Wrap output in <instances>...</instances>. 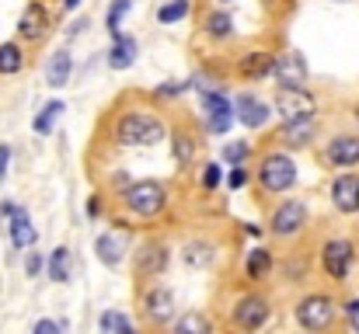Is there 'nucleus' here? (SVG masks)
Here are the masks:
<instances>
[{"instance_id": "obj_1", "label": "nucleus", "mask_w": 359, "mask_h": 334, "mask_svg": "<svg viewBox=\"0 0 359 334\" xmlns=\"http://www.w3.org/2000/svg\"><path fill=\"white\" fill-rule=\"evenodd\" d=\"M168 136L164 122L157 115H147V111H126L116 122V139L122 146H154Z\"/></svg>"}, {"instance_id": "obj_2", "label": "nucleus", "mask_w": 359, "mask_h": 334, "mask_svg": "<svg viewBox=\"0 0 359 334\" xmlns=\"http://www.w3.org/2000/svg\"><path fill=\"white\" fill-rule=\"evenodd\" d=\"M293 181H297V164L286 153H265L262 157V164H258V185H262V192L279 195V192H290Z\"/></svg>"}, {"instance_id": "obj_3", "label": "nucleus", "mask_w": 359, "mask_h": 334, "mask_svg": "<svg viewBox=\"0 0 359 334\" xmlns=\"http://www.w3.org/2000/svg\"><path fill=\"white\" fill-rule=\"evenodd\" d=\"M126 206L136 213V216H157L164 206H168V188L161 181H133L126 192H122Z\"/></svg>"}, {"instance_id": "obj_4", "label": "nucleus", "mask_w": 359, "mask_h": 334, "mask_svg": "<svg viewBox=\"0 0 359 334\" xmlns=\"http://www.w3.org/2000/svg\"><path fill=\"white\" fill-rule=\"evenodd\" d=\"M276 111L283 122H304V118H314L318 102L307 88H279L276 95Z\"/></svg>"}, {"instance_id": "obj_5", "label": "nucleus", "mask_w": 359, "mask_h": 334, "mask_svg": "<svg viewBox=\"0 0 359 334\" xmlns=\"http://www.w3.org/2000/svg\"><path fill=\"white\" fill-rule=\"evenodd\" d=\"M297 324L307 331H325L335 324V300L328 296H307L297 303Z\"/></svg>"}, {"instance_id": "obj_6", "label": "nucleus", "mask_w": 359, "mask_h": 334, "mask_svg": "<svg viewBox=\"0 0 359 334\" xmlns=\"http://www.w3.org/2000/svg\"><path fill=\"white\" fill-rule=\"evenodd\" d=\"M353 258H356V251H353L349 240H328V244L321 247V265H325V272H328L335 282H346V279H349Z\"/></svg>"}, {"instance_id": "obj_7", "label": "nucleus", "mask_w": 359, "mask_h": 334, "mask_svg": "<svg viewBox=\"0 0 359 334\" xmlns=\"http://www.w3.org/2000/svg\"><path fill=\"white\" fill-rule=\"evenodd\" d=\"M272 74H276L279 88H307V77H311L307 60H304L300 53H283V56H276Z\"/></svg>"}, {"instance_id": "obj_8", "label": "nucleus", "mask_w": 359, "mask_h": 334, "mask_svg": "<svg viewBox=\"0 0 359 334\" xmlns=\"http://www.w3.org/2000/svg\"><path fill=\"white\" fill-rule=\"evenodd\" d=\"M269 300L265 296H241L238 307H234V328H244V331H255L269 321Z\"/></svg>"}, {"instance_id": "obj_9", "label": "nucleus", "mask_w": 359, "mask_h": 334, "mask_svg": "<svg viewBox=\"0 0 359 334\" xmlns=\"http://www.w3.org/2000/svg\"><path fill=\"white\" fill-rule=\"evenodd\" d=\"M143 314H147L150 324H171L175 321V293L164 289V286H154L143 296Z\"/></svg>"}, {"instance_id": "obj_10", "label": "nucleus", "mask_w": 359, "mask_h": 334, "mask_svg": "<svg viewBox=\"0 0 359 334\" xmlns=\"http://www.w3.org/2000/svg\"><path fill=\"white\" fill-rule=\"evenodd\" d=\"M304 223H307V206L297 202V199H290V202H283L272 213V233L276 237H293V233L304 230Z\"/></svg>"}, {"instance_id": "obj_11", "label": "nucleus", "mask_w": 359, "mask_h": 334, "mask_svg": "<svg viewBox=\"0 0 359 334\" xmlns=\"http://www.w3.org/2000/svg\"><path fill=\"white\" fill-rule=\"evenodd\" d=\"M203 109H206V122L213 132H227L234 122V105L227 102L224 91H206L203 95Z\"/></svg>"}, {"instance_id": "obj_12", "label": "nucleus", "mask_w": 359, "mask_h": 334, "mask_svg": "<svg viewBox=\"0 0 359 334\" xmlns=\"http://www.w3.org/2000/svg\"><path fill=\"white\" fill-rule=\"evenodd\" d=\"M332 202L346 216L359 213V174H339L332 181Z\"/></svg>"}, {"instance_id": "obj_13", "label": "nucleus", "mask_w": 359, "mask_h": 334, "mask_svg": "<svg viewBox=\"0 0 359 334\" xmlns=\"http://www.w3.org/2000/svg\"><path fill=\"white\" fill-rule=\"evenodd\" d=\"M234 118H238L244 129H262L265 122H269V115H272V109L265 105V102H258L255 95H238V102H234Z\"/></svg>"}, {"instance_id": "obj_14", "label": "nucleus", "mask_w": 359, "mask_h": 334, "mask_svg": "<svg viewBox=\"0 0 359 334\" xmlns=\"http://www.w3.org/2000/svg\"><path fill=\"white\" fill-rule=\"evenodd\" d=\"M18 32H21V39H28V42H39V39L49 32V11H46L39 0H32V4L25 7L21 21H18Z\"/></svg>"}, {"instance_id": "obj_15", "label": "nucleus", "mask_w": 359, "mask_h": 334, "mask_svg": "<svg viewBox=\"0 0 359 334\" xmlns=\"http://www.w3.org/2000/svg\"><path fill=\"white\" fill-rule=\"evenodd\" d=\"M136 272L143 275V279H150V275H161L164 268H168V247L164 244H157V240H150V244H143L140 251H136Z\"/></svg>"}, {"instance_id": "obj_16", "label": "nucleus", "mask_w": 359, "mask_h": 334, "mask_svg": "<svg viewBox=\"0 0 359 334\" xmlns=\"http://www.w3.org/2000/svg\"><path fill=\"white\" fill-rule=\"evenodd\" d=\"M328 164L335 167H356L359 164V136H335L325 150Z\"/></svg>"}, {"instance_id": "obj_17", "label": "nucleus", "mask_w": 359, "mask_h": 334, "mask_svg": "<svg viewBox=\"0 0 359 334\" xmlns=\"http://www.w3.org/2000/svg\"><path fill=\"white\" fill-rule=\"evenodd\" d=\"M272 67H276V56H272V53H265V49L248 53V56L238 63V70H241V77H244V81H262V77H269V74H272Z\"/></svg>"}, {"instance_id": "obj_18", "label": "nucleus", "mask_w": 359, "mask_h": 334, "mask_svg": "<svg viewBox=\"0 0 359 334\" xmlns=\"http://www.w3.org/2000/svg\"><path fill=\"white\" fill-rule=\"evenodd\" d=\"M136 53H140V46H136L133 35H116V42L109 49V67L112 70H129L136 63Z\"/></svg>"}, {"instance_id": "obj_19", "label": "nucleus", "mask_w": 359, "mask_h": 334, "mask_svg": "<svg viewBox=\"0 0 359 334\" xmlns=\"http://www.w3.org/2000/svg\"><path fill=\"white\" fill-rule=\"evenodd\" d=\"M7 220H11V223H7V226H11V244H14L18 251H21V247H32V244H35V237H39V233H35V226H32L28 213H25L21 206H18V209H14V213L7 216Z\"/></svg>"}, {"instance_id": "obj_20", "label": "nucleus", "mask_w": 359, "mask_h": 334, "mask_svg": "<svg viewBox=\"0 0 359 334\" xmlns=\"http://www.w3.org/2000/svg\"><path fill=\"white\" fill-rule=\"evenodd\" d=\"M70 70H74V60H70V53H67V49L53 53V56H49V63H46V84H49V88H67V81H70Z\"/></svg>"}, {"instance_id": "obj_21", "label": "nucleus", "mask_w": 359, "mask_h": 334, "mask_svg": "<svg viewBox=\"0 0 359 334\" xmlns=\"http://www.w3.org/2000/svg\"><path fill=\"white\" fill-rule=\"evenodd\" d=\"M95 251H98V261L109 265V268L122 265V258H126V244H122L119 237H112V233H102L95 240Z\"/></svg>"}, {"instance_id": "obj_22", "label": "nucleus", "mask_w": 359, "mask_h": 334, "mask_svg": "<svg viewBox=\"0 0 359 334\" xmlns=\"http://www.w3.org/2000/svg\"><path fill=\"white\" fill-rule=\"evenodd\" d=\"M314 136V118H304V122H283L279 129V139L286 146H307Z\"/></svg>"}, {"instance_id": "obj_23", "label": "nucleus", "mask_w": 359, "mask_h": 334, "mask_svg": "<svg viewBox=\"0 0 359 334\" xmlns=\"http://www.w3.org/2000/svg\"><path fill=\"white\" fill-rule=\"evenodd\" d=\"M182 258H185L189 268H210V265L217 261V247L206 244V240H192V244H185Z\"/></svg>"}, {"instance_id": "obj_24", "label": "nucleus", "mask_w": 359, "mask_h": 334, "mask_svg": "<svg viewBox=\"0 0 359 334\" xmlns=\"http://www.w3.org/2000/svg\"><path fill=\"white\" fill-rule=\"evenodd\" d=\"M244 272H248V279L262 282V279L272 272V251H265V247H255V251L248 254V261H244Z\"/></svg>"}, {"instance_id": "obj_25", "label": "nucleus", "mask_w": 359, "mask_h": 334, "mask_svg": "<svg viewBox=\"0 0 359 334\" xmlns=\"http://www.w3.org/2000/svg\"><path fill=\"white\" fill-rule=\"evenodd\" d=\"M21 67H25L21 46H18V42H4V46H0V74L11 77V74H21Z\"/></svg>"}, {"instance_id": "obj_26", "label": "nucleus", "mask_w": 359, "mask_h": 334, "mask_svg": "<svg viewBox=\"0 0 359 334\" xmlns=\"http://www.w3.org/2000/svg\"><path fill=\"white\" fill-rule=\"evenodd\" d=\"M203 28H206V35H210V39H231L234 21H231V14H224V11H210V14H206V21H203Z\"/></svg>"}, {"instance_id": "obj_27", "label": "nucleus", "mask_w": 359, "mask_h": 334, "mask_svg": "<svg viewBox=\"0 0 359 334\" xmlns=\"http://www.w3.org/2000/svg\"><path fill=\"white\" fill-rule=\"evenodd\" d=\"M63 109H67L63 102H49L46 109L39 111V115H35V122H32V129H35L39 136H49V132L56 129V118L63 115Z\"/></svg>"}, {"instance_id": "obj_28", "label": "nucleus", "mask_w": 359, "mask_h": 334, "mask_svg": "<svg viewBox=\"0 0 359 334\" xmlns=\"http://www.w3.org/2000/svg\"><path fill=\"white\" fill-rule=\"evenodd\" d=\"M49 279L53 282H67L70 279V251L67 247H56L49 254Z\"/></svg>"}, {"instance_id": "obj_29", "label": "nucleus", "mask_w": 359, "mask_h": 334, "mask_svg": "<svg viewBox=\"0 0 359 334\" xmlns=\"http://www.w3.org/2000/svg\"><path fill=\"white\" fill-rule=\"evenodd\" d=\"M98 328H102L105 334H129L133 331V321L122 317L119 310H105V314L98 317Z\"/></svg>"}, {"instance_id": "obj_30", "label": "nucleus", "mask_w": 359, "mask_h": 334, "mask_svg": "<svg viewBox=\"0 0 359 334\" xmlns=\"http://www.w3.org/2000/svg\"><path fill=\"white\" fill-rule=\"evenodd\" d=\"M171 146H175V160H178V164H189V160L196 157V143H192V136H189L185 129H178V132L171 136Z\"/></svg>"}, {"instance_id": "obj_31", "label": "nucleus", "mask_w": 359, "mask_h": 334, "mask_svg": "<svg viewBox=\"0 0 359 334\" xmlns=\"http://www.w3.org/2000/svg\"><path fill=\"white\" fill-rule=\"evenodd\" d=\"M189 11H192L189 0H171V4H164V7L157 11V21H161V25H175V21L189 18Z\"/></svg>"}, {"instance_id": "obj_32", "label": "nucleus", "mask_w": 359, "mask_h": 334, "mask_svg": "<svg viewBox=\"0 0 359 334\" xmlns=\"http://www.w3.org/2000/svg\"><path fill=\"white\" fill-rule=\"evenodd\" d=\"M133 4H136V0H112V7H109V18H105V25H109L112 39H116V35H122V18L133 11Z\"/></svg>"}, {"instance_id": "obj_33", "label": "nucleus", "mask_w": 359, "mask_h": 334, "mask_svg": "<svg viewBox=\"0 0 359 334\" xmlns=\"http://www.w3.org/2000/svg\"><path fill=\"white\" fill-rule=\"evenodd\" d=\"M251 157V146L244 143V139H234V143H227L224 146V160L231 164V167H238V164H244Z\"/></svg>"}, {"instance_id": "obj_34", "label": "nucleus", "mask_w": 359, "mask_h": 334, "mask_svg": "<svg viewBox=\"0 0 359 334\" xmlns=\"http://www.w3.org/2000/svg\"><path fill=\"white\" fill-rule=\"evenodd\" d=\"M175 328H178L182 334H210V321H206V317H199V314H185Z\"/></svg>"}, {"instance_id": "obj_35", "label": "nucleus", "mask_w": 359, "mask_h": 334, "mask_svg": "<svg viewBox=\"0 0 359 334\" xmlns=\"http://www.w3.org/2000/svg\"><path fill=\"white\" fill-rule=\"evenodd\" d=\"M220 181H224V167L213 160V164H206V171H203V188L206 192H213V188H220Z\"/></svg>"}, {"instance_id": "obj_36", "label": "nucleus", "mask_w": 359, "mask_h": 334, "mask_svg": "<svg viewBox=\"0 0 359 334\" xmlns=\"http://www.w3.org/2000/svg\"><path fill=\"white\" fill-rule=\"evenodd\" d=\"M189 88H192V81H189V84H178V81H171V84L157 88V98H175V95H182V91H189Z\"/></svg>"}, {"instance_id": "obj_37", "label": "nucleus", "mask_w": 359, "mask_h": 334, "mask_svg": "<svg viewBox=\"0 0 359 334\" xmlns=\"http://www.w3.org/2000/svg\"><path fill=\"white\" fill-rule=\"evenodd\" d=\"M346 324H349L353 331H359V296H353V300L346 303Z\"/></svg>"}, {"instance_id": "obj_38", "label": "nucleus", "mask_w": 359, "mask_h": 334, "mask_svg": "<svg viewBox=\"0 0 359 334\" xmlns=\"http://www.w3.org/2000/svg\"><path fill=\"white\" fill-rule=\"evenodd\" d=\"M227 181H231V188H234V192L248 185V171H244V164H238V167L231 171V178H227Z\"/></svg>"}, {"instance_id": "obj_39", "label": "nucleus", "mask_w": 359, "mask_h": 334, "mask_svg": "<svg viewBox=\"0 0 359 334\" xmlns=\"http://www.w3.org/2000/svg\"><path fill=\"white\" fill-rule=\"evenodd\" d=\"M25 272L35 279V275L42 272V258H39V254H28V261H25Z\"/></svg>"}, {"instance_id": "obj_40", "label": "nucleus", "mask_w": 359, "mask_h": 334, "mask_svg": "<svg viewBox=\"0 0 359 334\" xmlns=\"http://www.w3.org/2000/svg\"><path fill=\"white\" fill-rule=\"evenodd\" d=\"M7 164H11V146L0 143V181H4V174H7Z\"/></svg>"}, {"instance_id": "obj_41", "label": "nucleus", "mask_w": 359, "mask_h": 334, "mask_svg": "<svg viewBox=\"0 0 359 334\" xmlns=\"http://www.w3.org/2000/svg\"><path fill=\"white\" fill-rule=\"evenodd\" d=\"M56 331H60L56 321H39V324H35V334H56Z\"/></svg>"}, {"instance_id": "obj_42", "label": "nucleus", "mask_w": 359, "mask_h": 334, "mask_svg": "<svg viewBox=\"0 0 359 334\" xmlns=\"http://www.w3.org/2000/svg\"><path fill=\"white\" fill-rule=\"evenodd\" d=\"M77 4H81V0H63V7H67V11H74Z\"/></svg>"}, {"instance_id": "obj_43", "label": "nucleus", "mask_w": 359, "mask_h": 334, "mask_svg": "<svg viewBox=\"0 0 359 334\" xmlns=\"http://www.w3.org/2000/svg\"><path fill=\"white\" fill-rule=\"evenodd\" d=\"M220 4H231V0H220Z\"/></svg>"}]
</instances>
